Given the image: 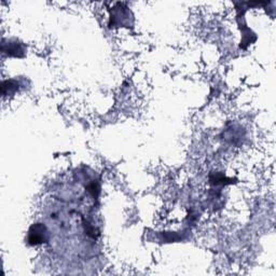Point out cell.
Instances as JSON below:
<instances>
[{
    "label": "cell",
    "mask_w": 276,
    "mask_h": 276,
    "mask_svg": "<svg viewBox=\"0 0 276 276\" xmlns=\"http://www.w3.org/2000/svg\"><path fill=\"white\" fill-rule=\"evenodd\" d=\"M19 87L18 82L16 80H5L2 82V94L3 95H11V94H14Z\"/></svg>",
    "instance_id": "obj_4"
},
{
    "label": "cell",
    "mask_w": 276,
    "mask_h": 276,
    "mask_svg": "<svg viewBox=\"0 0 276 276\" xmlns=\"http://www.w3.org/2000/svg\"><path fill=\"white\" fill-rule=\"evenodd\" d=\"M3 53H6L9 56H14V57H23L26 49L25 45L21 42L16 41V40H10L8 43L2 42V48Z\"/></svg>",
    "instance_id": "obj_2"
},
{
    "label": "cell",
    "mask_w": 276,
    "mask_h": 276,
    "mask_svg": "<svg viewBox=\"0 0 276 276\" xmlns=\"http://www.w3.org/2000/svg\"><path fill=\"white\" fill-rule=\"evenodd\" d=\"M49 233L44 225L42 224H33L28 231V243L31 246L41 245L44 242L48 241Z\"/></svg>",
    "instance_id": "obj_1"
},
{
    "label": "cell",
    "mask_w": 276,
    "mask_h": 276,
    "mask_svg": "<svg viewBox=\"0 0 276 276\" xmlns=\"http://www.w3.org/2000/svg\"><path fill=\"white\" fill-rule=\"evenodd\" d=\"M129 16L130 11L126 9H112L111 15H110V22L109 26H124L126 23H129Z\"/></svg>",
    "instance_id": "obj_3"
}]
</instances>
